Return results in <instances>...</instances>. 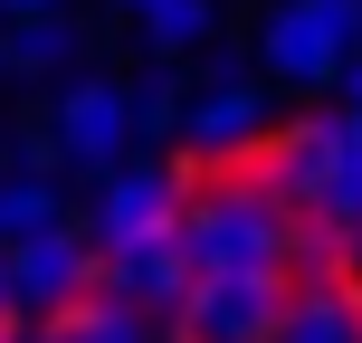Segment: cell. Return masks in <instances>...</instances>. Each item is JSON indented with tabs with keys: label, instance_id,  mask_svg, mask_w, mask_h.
I'll use <instances>...</instances> for the list:
<instances>
[{
	"label": "cell",
	"instance_id": "cell-7",
	"mask_svg": "<svg viewBox=\"0 0 362 343\" xmlns=\"http://www.w3.org/2000/svg\"><path fill=\"white\" fill-rule=\"evenodd\" d=\"M191 286H200V267H191V248H181V229L95 257V296H115L124 315H144V325H163V334H172V315H181V296H191Z\"/></svg>",
	"mask_w": 362,
	"mask_h": 343
},
{
	"label": "cell",
	"instance_id": "cell-6",
	"mask_svg": "<svg viewBox=\"0 0 362 343\" xmlns=\"http://www.w3.org/2000/svg\"><path fill=\"white\" fill-rule=\"evenodd\" d=\"M286 334V277H200L172 315V343H276Z\"/></svg>",
	"mask_w": 362,
	"mask_h": 343
},
{
	"label": "cell",
	"instance_id": "cell-10",
	"mask_svg": "<svg viewBox=\"0 0 362 343\" xmlns=\"http://www.w3.org/2000/svg\"><path fill=\"white\" fill-rule=\"evenodd\" d=\"M276 343H362V286L344 267L334 277H296L286 286V334Z\"/></svg>",
	"mask_w": 362,
	"mask_h": 343
},
{
	"label": "cell",
	"instance_id": "cell-4",
	"mask_svg": "<svg viewBox=\"0 0 362 343\" xmlns=\"http://www.w3.org/2000/svg\"><path fill=\"white\" fill-rule=\"evenodd\" d=\"M10 257V306H19V325H48V315H67L76 296H95V238H86V219H57V229H38V238H19V248H0Z\"/></svg>",
	"mask_w": 362,
	"mask_h": 343
},
{
	"label": "cell",
	"instance_id": "cell-8",
	"mask_svg": "<svg viewBox=\"0 0 362 343\" xmlns=\"http://www.w3.org/2000/svg\"><path fill=\"white\" fill-rule=\"evenodd\" d=\"M172 229H181V172L172 163H124L95 181V210H86L95 248H134V238H172Z\"/></svg>",
	"mask_w": 362,
	"mask_h": 343
},
{
	"label": "cell",
	"instance_id": "cell-14",
	"mask_svg": "<svg viewBox=\"0 0 362 343\" xmlns=\"http://www.w3.org/2000/svg\"><path fill=\"white\" fill-rule=\"evenodd\" d=\"M181 115H191V105H181V86H172V76H153V86L134 95V144H163Z\"/></svg>",
	"mask_w": 362,
	"mask_h": 343
},
{
	"label": "cell",
	"instance_id": "cell-12",
	"mask_svg": "<svg viewBox=\"0 0 362 343\" xmlns=\"http://www.w3.org/2000/svg\"><path fill=\"white\" fill-rule=\"evenodd\" d=\"M76 48H86V38H76V19H67V10H48V19H19V29H10L19 76H67V67H76Z\"/></svg>",
	"mask_w": 362,
	"mask_h": 343
},
{
	"label": "cell",
	"instance_id": "cell-15",
	"mask_svg": "<svg viewBox=\"0 0 362 343\" xmlns=\"http://www.w3.org/2000/svg\"><path fill=\"white\" fill-rule=\"evenodd\" d=\"M48 10H67V0H0V29H19V19H48Z\"/></svg>",
	"mask_w": 362,
	"mask_h": 343
},
{
	"label": "cell",
	"instance_id": "cell-16",
	"mask_svg": "<svg viewBox=\"0 0 362 343\" xmlns=\"http://www.w3.org/2000/svg\"><path fill=\"white\" fill-rule=\"evenodd\" d=\"M334 95H344V124L362 134V67H353V76H344V86H334Z\"/></svg>",
	"mask_w": 362,
	"mask_h": 343
},
{
	"label": "cell",
	"instance_id": "cell-9",
	"mask_svg": "<svg viewBox=\"0 0 362 343\" xmlns=\"http://www.w3.org/2000/svg\"><path fill=\"white\" fill-rule=\"evenodd\" d=\"M181 134H191L200 163H248L257 144H267V76H219V86L191 95V115H181Z\"/></svg>",
	"mask_w": 362,
	"mask_h": 343
},
{
	"label": "cell",
	"instance_id": "cell-20",
	"mask_svg": "<svg viewBox=\"0 0 362 343\" xmlns=\"http://www.w3.org/2000/svg\"><path fill=\"white\" fill-rule=\"evenodd\" d=\"M115 10H134V19H144V10H153V0H115Z\"/></svg>",
	"mask_w": 362,
	"mask_h": 343
},
{
	"label": "cell",
	"instance_id": "cell-17",
	"mask_svg": "<svg viewBox=\"0 0 362 343\" xmlns=\"http://www.w3.org/2000/svg\"><path fill=\"white\" fill-rule=\"evenodd\" d=\"M344 277H353V286H362V229L344 238Z\"/></svg>",
	"mask_w": 362,
	"mask_h": 343
},
{
	"label": "cell",
	"instance_id": "cell-3",
	"mask_svg": "<svg viewBox=\"0 0 362 343\" xmlns=\"http://www.w3.org/2000/svg\"><path fill=\"white\" fill-rule=\"evenodd\" d=\"M353 67H362V0H276L257 19L267 86H344Z\"/></svg>",
	"mask_w": 362,
	"mask_h": 343
},
{
	"label": "cell",
	"instance_id": "cell-11",
	"mask_svg": "<svg viewBox=\"0 0 362 343\" xmlns=\"http://www.w3.org/2000/svg\"><path fill=\"white\" fill-rule=\"evenodd\" d=\"M57 219H67V200H57L38 172H0V248H19V238L57 229Z\"/></svg>",
	"mask_w": 362,
	"mask_h": 343
},
{
	"label": "cell",
	"instance_id": "cell-18",
	"mask_svg": "<svg viewBox=\"0 0 362 343\" xmlns=\"http://www.w3.org/2000/svg\"><path fill=\"white\" fill-rule=\"evenodd\" d=\"M0 325H19V306H10V257H0Z\"/></svg>",
	"mask_w": 362,
	"mask_h": 343
},
{
	"label": "cell",
	"instance_id": "cell-1",
	"mask_svg": "<svg viewBox=\"0 0 362 343\" xmlns=\"http://www.w3.org/2000/svg\"><path fill=\"white\" fill-rule=\"evenodd\" d=\"M181 248L200 277H334L344 238L296 219V200L267 181V163H181Z\"/></svg>",
	"mask_w": 362,
	"mask_h": 343
},
{
	"label": "cell",
	"instance_id": "cell-5",
	"mask_svg": "<svg viewBox=\"0 0 362 343\" xmlns=\"http://www.w3.org/2000/svg\"><path fill=\"white\" fill-rule=\"evenodd\" d=\"M48 134H57V163L67 172L105 181V172H124V153H134V95L115 86V76H67Z\"/></svg>",
	"mask_w": 362,
	"mask_h": 343
},
{
	"label": "cell",
	"instance_id": "cell-13",
	"mask_svg": "<svg viewBox=\"0 0 362 343\" xmlns=\"http://www.w3.org/2000/svg\"><path fill=\"white\" fill-rule=\"evenodd\" d=\"M134 29H144V48H153V57H191L200 38L219 29V0H153Z\"/></svg>",
	"mask_w": 362,
	"mask_h": 343
},
{
	"label": "cell",
	"instance_id": "cell-2",
	"mask_svg": "<svg viewBox=\"0 0 362 343\" xmlns=\"http://www.w3.org/2000/svg\"><path fill=\"white\" fill-rule=\"evenodd\" d=\"M257 163L296 200V219H315V229H334V238L362 229V134L344 115H296V124H276L267 144H257Z\"/></svg>",
	"mask_w": 362,
	"mask_h": 343
},
{
	"label": "cell",
	"instance_id": "cell-19",
	"mask_svg": "<svg viewBox=\"0 0 362 343\" xmlns=\"http://www.w3.org/2000/svg\"><path fill=\"white\" fill-rule=\"evenodd\" d=\"M10 76H19V57H10V29H0V86H10Z\"/></svg>",
	"mask_w": 362,
	"mask_h": 343
}]
</instances>
